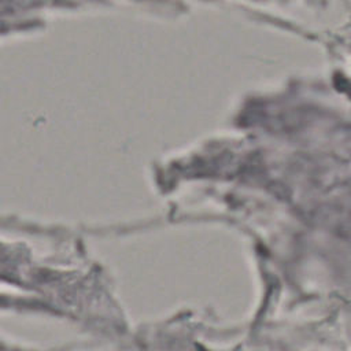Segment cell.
Returning <instances> with one entry per match:
<instances>
[]
</instances>
